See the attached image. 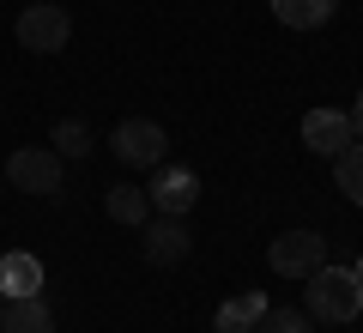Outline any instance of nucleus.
<instances>
[{"label":"nucleus","instance_id":"11","mask_svg":"<svg viewBox=\"0 0 363 333\" xmlns=\"http://www.w3.org/2000/svg\"><path fill=\"white\" fill-rule=\"evenodd\" d=\"M104 212H109V224L140 231L145 218H152V200H145V188H133V182H116V188L104 194Z\"/></svg>","mask_w":363,"mask_h":333},{"label":"nucleus","instance_id":"14","mask_svg":"<svg viewBox=\"0 0 363 333\" xmlns=\"http://www.w3.org/2000/svg\"><path fill=\"white\" fill-rule=\"evenodd\" d=\"M333 182H339V194H345L351 206H363V146H345V152L333 158Z\"/></svg>","mask_w":363,"mask_h":333},{"label":"nucleus","instance_id":"19","mask_svg":"<svg viewBox=\"0 0 363 333\" xmlns=\"http://www.w3.org/2000/svg\"><path fill=\"white\" fill-rule=\"evenodd\" d=\"M0 321H6V297H0Z\"/></svg>","mask_w":363,"mask_h":333},{"label":"nucleus","instance_id":"12","mask_svg":"<svg viewBox=\"0 0 363 333\" xmlns=\"http://www.w3.org/2000/svg\"><path fill=\"white\" fill-rule=\"evenodd\" d=\"M0 333H55V309L37 297H13L6 303V321H0Z\"/></svg>","mask_w":363,"mask_h":333},{"label":"nucleus","instance_id":"16","mask_svg":"<svg viewBox=\"0 0 363 333\" xmlns=\"http://www.w3.org/2000/svg\"><path fill=\"white\" fill-rule=\"evenodd\" d=\"M260 333H309V327H303V309H267Z\"/></svg>","mask_w":363,"mask_h":333},{"label":"nucleus","instance_id":"1","mask_svg":"<svg viewBox=\"0 0 363 333\" xmlns=\"http://www.w3.org/2000/svg\"><path fill=\"white\" fill-rule=\"evenodd\" d=\"M303 303H309V315L327 321V327L363 315V291H357V279H351V267H327V261L303 279Z\"/></svg>","mask_w":363,"mask_h":333},{"label":"nucleus","instance_id":"6","mask_svg":"<svg viewBox=\"0 0 363 333\" xmlns=\"http://www.w3.org/2000/svg\"><path fill=\"white\" fill-rule=\"evenodd\" d=\"M145 200H152V212H164V218H188V206L200 200V176L188 164H157Z\"/></svg>","mask_w":363,"mask_h":333},{"label":"nucleus","instance_id":"18","mask_svg":"<svg viewBox=\"0 0 363 333\" xmlns=\"http://www.w3.org/2000/svg\"><path fill=\"white\" fill-rule=\"evenodd\" d=\"M351 279H357V291H363V255H357V261H351Z\"/></svg>","mask_w":363,"mask_h":333},{"label":"nucleus","instance_id":"8","mask_svg":"<svg viewBox=\"0 0 363 333\" xmlns=\"http://www.w3.org/2000/svg\"><path fill=\"white\" fill-rule=\"evenodd\" d=\"M351 140H357V133H351L345 109H309V116H303V146H309L315 158H327V164H333Z\"/></svg>","mask_w":363,"mask_h":333},{"label":"nucleus","instance_id":"10","mask_svg":"<svg viewBox=\"0 0 363 333\" xmlns=\"http://www.w3.org/2000/svg\"><path fill=\"white\" fill-rule=\"evenodd\" d=\"M260 315H267V297L260 291H236L218 303V315H212V333H255Z\"/></svg>","mask_w":363,"mask_h":333},{"label":"nucleus","instance_id":"4","mask_svg":"<svg viewBox=\"0 0 363 333\" xmlns=\"http://www.w3.org/2000/svg\"><path fill=\"white\" fill-rule=\"evenodd\" d=\"M6 182L18 194H61V152L55 146H18L6 158Z\"/></svg>","mask_w":363,"mask_h":333},{"label":"nucleus","instance_id":"15","mask_svg":"<svg viewBox=\"0 0 363 333\" xmlns=\"http://www.w3.org/2000/svg\"><path fill=\"white\" fill-rule=\"evenodd\" d=\"M49 146H55L61 158H85V152H91V128H85L79 116H61V121L49 128Z\"/></svg>","mask_w":363,"mask_h":333},{"label":"nucleus","instance_id":"7","mask_svg":"<svg viewBox=\"0 0 363 333\" xmlns=\"http://www.w3.org/2000/svg\"><path fill=\"white\" fill-rule=\"evenodd\" d=\"M140 231H145V261H152V267H182V261H188V249H194V236H188V224H182V218L152 212Z\"/></svg>","mask_w":363,"mask_h":333},{"label":"nucleus","instance_id":"5","mask_svg":"<svg viewBox=\"0 0 363 333\" xmlns=\"http://www.w3.org/2000/svg\"><path fill=\"white\" fill-rule=\"evenodd\" d=\"M321 261H327V243L315 231H285V236H272V249H267V267L279 279H309Z\"/></svg>","mask_w":363,"mask_h":333},{"label":"nucleus","instance_id":"13","mask_svg":"<svg viewBox=\"0 0 363 333\" xmlns=\"http://www.w3.org/2000/svg\"><path fill=\"white\" fill-rule=\"evenodd\" d=\"M333 6L339 0H272V18L291 25V31H321L333 18Z\"/></svg>","mask_w":363,"mask_h":333},{"label":"nucleus","instance_id":"17","mask_svg":"<svg viewBox=\"0 0 363 333\" xmlns=\"http://www.w3.org/2000/svg\"><path fill=\"white\" fill-rule=\"evenodd\" d=\"M351 133L363 140V91H357V103H351Z\"/></svg>","mask_w":363,"mask_h":333},{"label":"nucleus","instance_id":"3","mask_svg":"<svg viewBox=\"0 0 363 333\" xmlns=\"http://www.w3.org/2000/svg\"><path fill=\"white\" fill-rule=\"evenodd\" d=\"M109 152H116L128 170H157L164 152H169V140H164V128H157L152 116H128V121H116V133H109Z\"/></svg>","mask_w":363,"mask_h":333},{"label":"nucleus","instance_id":"9","mask_svg":"<svg viewBox=\"0 0 363 333\" xmlns=\"http://www.w3.org/2000/svg\"><path fill=\"white\" fill-rule=\"evenodd\" d=\"M37 291H43V261L25 249H6L0 255V297L13 303V297H37Z\"/></svg>","mask_w":363,"mask_h":333},{"label":"nucleus","instance_id":"2","mask_svg":"<svg viewBox=\"0 0 363 333\" xmlns=\"http://www.w3.org/2000/svg\"><path fill=\"white\" fill-rule=\"evenodd\" d=\"M67 43H73V18H67V6H55V0H30L25 13H18V49L61 55Z\"/></svg>","mask_w":363,"mask_h":333}]
</instances>
